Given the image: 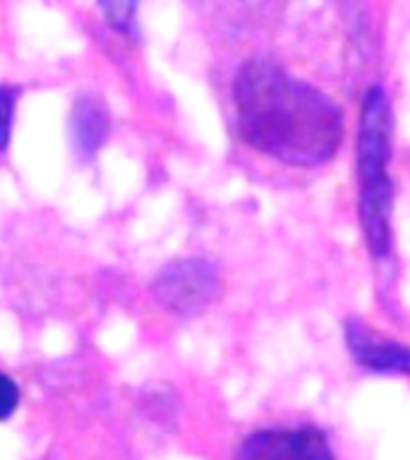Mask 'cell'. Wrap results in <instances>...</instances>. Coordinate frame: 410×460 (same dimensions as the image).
<instances>
[{
  "instance_id": "6da1fadb",
  "label": "cell",
  "mask_w": 410,
  "mask_h": 460,
  "mask_svg": "<svg viewBox=\"0 0 410 460\" xmlns=\"http://www.w3.org/2000/svg\"><path fill=\"white\" fill-rule=\"evenodd\" d=\"M237 128L257 151L293 165H316L336 154L343 120L326 96L264 60L236 79Z\"/></svg>"
},
{
  "instance_id": "7a4b0ae2",
  "label": "cell",
  "mask_w": 410,
  "mask_h": 460,
  "mask_svg": "<svg viewBox=\"0 0 410 460\" xmlns=\"http://www.w3.org/2000/svg\"><path fill=\"white\" fill-rule=\"evenodd\" d=\"M151 290L165 309L192 314L216 300V295L221 293V279L204 259H178L161 269Z\"/></svg>"
},
{
  "instance_id": "3957f363",
  "label": "cell",
  "mask_w": 410,
  "mask_h": 460,
  "mask_svg": "<svg viewBox=\"0 0 410 460\" xmlns=\"http://www.w3.org/2000/svg\"><path fill=\"white\" fill-rule=\"evenodd\" d=\"M236 460H334V453L315 427H286L252 434L240 446Z\"/></svg>"
},
{
  "instance_id": "277c9868",
  "label": "cell",
  "mask_w": 410,
  "mask_h": 460,
  "mask_svg": "<svg viewBox=\"0 0 410 460\" xmlns=\"http://www.w3.org/2000/svg\"><path fill=\"white\" fill-rule=\"evenodd\" d=\"M108 128H111V120H108V108L103 106V101L92 93H82L75 101L70 115L72 142L82 158H92L101 149V144L106 142Z\"/></svg>"
},
{
  "instance_id": "5b68a950",
  "label": "cell",
  "mask_w": 410,
  "mask_h": 460,
  "mask_svg": "<svg viewBox=\"0 0 410 460\" xmlns=\"http://www.w3.org/2000/svg\"><path fill=\"white\" fill-rule=\"evenodd\" d=\"M351 338L352 355L362 362V365L372 367V369H396V372L410 374V352L396 343H384L379 338H372V333L360 326L348 329Z\"/></svg>"
},
{
  "instance_id": "8992f818",
  "label": "cell",
  "mask_w": 410,
  "mask_h": 460,
  "mask_svg": "<svg viewBox=\"0 0 410 460\" xmlns=\"http://www.w3.org/2000/svg\"><path fill=\"white\" fill-rule=\"evenodd\" d=\"M14 103H17V89H13V86H0V151H5L7 142H10Z\"/></svg>"
},
{
  "instance_id": "52a82bcc",
  "label": "cell",
  "mask_w": 410,
  "mask_h": 460,
  "mask_svg": "<svg viewBox=\"0 0 410 460\" xmlns=\"http://www.w3.org/2000/svg\"><path fill=\"white\" fill-rule=\"evenodd\" d=\"M101 10L118 31H122V34L132 31V17L137 13L135 3H108V5H101Z\"/></svg>"
},
{
  "instance_id": "ba28073f",
  "label": "cell",
  "mask_w": 410,
  "mask_h": 460,
  "mask_svg": "<svg viewBox=\"0 0 410 460\" xmlns=\"http://www.w3.org/2000/svg\"><path fill=\"white\" fill-rule=\"evenodd\" d=\"M20 402V391H17V384H14L7 374L0 372V420H7L13 415L14 408Z\"/></svg>"
}]
</instances>
